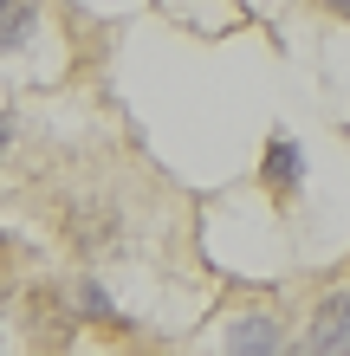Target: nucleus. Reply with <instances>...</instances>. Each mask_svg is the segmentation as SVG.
Wrapping results in <instances>:
<instances>
[{
  "label": "nucleus",
  "instance_id": "obj_1",
  "mask_svg": "<svg viewBox=\"0 0 350 356\" xmlns=\"http://www.w3.org/2000/svg\"><path fill=\"white\" fill-rule=\"evenodd\" d=\"M305 350H318V356L350 350V285H344V291H331V298H318L312 324H305Z\"/></svg>",
  "mask_w": 350,
  "mask_h": 356
},
{
  "label": "nucleus",
  "instance_id": "obj_2",
  "mask_svg": "<svg viewBox=\"0 0 350 356\" xmlns=\"http://www.w3.org/2000/svg\"><path fill=\"white\" fill-rule=\"evenodd\" d=\"M260 175H266V188H285V195L299 188V175H305V156H299V143L285 136V130H279L273 143H266V169H260Z\"/></svg>",
  "mask_w": 350,
  "mask_h": 356
},
{
  "label": "nucleus",
  "instance_id": "obj_3",
  "mask_svg": "<svg viewBox=\"0 0 350 356\" xmlns=\"http://www.w3.org/2000/svg\"><path fill=\"white\" fill-rule=\"evenodd\" d=\"M39 26V0H0V52H19Z\"/></svg>",
  "mask_w": 350,
  "mask_h": 356
},
{
  "label": "nucleus",
  "instance_id": "obj_4",
  "mask_svg": "<svg viewBox=\"0 0 350 356\" xmlns=\"http://www.w3.org/2000/svg\"><path fill=\"white\" fill-rule=\"evenodd\" d=\"M228 350H285V330L273 318H234L228 324Z\"/></svg>",
  "mask_w": 350,
  "mask_h": 356
},
{
  "label": "nucleus",
  "instance_id": "obj_5",
  "mask_svg": "<svg viewBox=\"0 0 350 356\" xmlns=\"http://www.w3.org/2000/svg\"><path fill=\"white\" fill-rule=\"evenodd\" d=\"M78 311H85V318H117L111 298H104V285H78Z\"/></svg>",
  "mask_w": 350,
  "mask_h": 356
},
{
  "label": "nucleus",
  "instance_id": "obj_6",
  "mask_svg": "<svg viewBox=\"0 0 350 356\" xmlns=\"http://www.w3.org/2000/svg\"><path fill=\"white\" fill-rule=\"evenodd\" d=\"M324 13H337V19H350V0H318Z\"/></svg>",
  "mask_w": 350,
  "mask_h": 356
},
{
  "label": "nucleus",
  "instance_id": "obj_7",
  "mask_svg": "<svg viewBox=\"0 0 350 356\" xmlns=\"http://www.w3.org/2000/svg\"><path fill=\"white\" fill-rule=\"evenodd\" d=\"M7 136H13V130H7V117H0V156H7Z\"/></svg>",
  "mask_w": 350,
  "mask_h": 356
}]
</instances>
